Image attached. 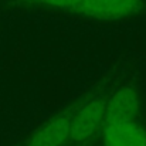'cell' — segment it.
<instances>
[{
  "label": "cell",
  "instance_id": "3",
  "mask_svg": "<svg viewBox=\"0 0 146 146\" xmlns=\"http://www.w3.org/2000/svg\"><path fill=\"white\" fill-rule=\"evenodd\" d=\"M105 146H146V132L133 121L109 122L104 131Z\"/></svg>",
  "mask_w": 146,
  "mask_h": 146
},
{
  "label": "cell",
  "instance_id": "4",
  "mask_svg": "<svg viewBox=\"0 0 146 146\" xmlns=\"http://www.w3.org/2000/svg\"><path fill=\"white\" fill-rule=\"evenodd\" d=\"M139 111V98L132 88H123L118 91L108 106H105L104 119L106 123L116 121H133Z\"/></svg>",
  "mask_w": 146,
  "mask_h": 146
},
{
  "label": "cell",
  "instance_id": "1",
  "mask_svg": "<svg viewBox=\"0 0 146 146\" xmlns=\"http://www.w3.org/2000/svg\"><path fill=\"white\" fill-rule=\"evenodd\" d=\"M142 0H80L72 10L94 19H121L142 9Z\"/></svg>",
  "mask_w": 146,
  "mask_h": 146
},
{
  "label": "cell",
  "instance_id": "2",
  "mask_svg": "<svg viewBox=\"0 0 146 146\" xmlns=\"http://www.w3.org/2000/svg\"><path fill=\"white\" fill-rule=\"evenodd\" d=\"M105 115L104 101H92L85 105L70 123V136L72 141L82 142L94 135Z\"/></svg>",
  "mask_w": 146,
  "mask_h": 146
},
{
  "label": "cell",
  "instance_id": "5",
  "mask_svg": "<svg viewBox=\"0 0 146 146\" xmlns=\"http://www.w3.org/2000/svg\"><path fill=\"white\" fill-rule=\"evenodd\" d=\"M70 123L65 116L51 121L33 136L29 146H61L70 136Z\"/></svg>",
  "mask_w": 146,
  "mask_h": 146
},
{
  "label": "cell",
  "instance_id": "6",
  "mask_svg": "<svg viewBox=\"0 0 146 146\" xmlns=\"http://www.w3.org/2000/svg\"><path fill=\"white\" fill-rule=\"evenodd\" d=\"M29 1L38 3V4L54 6V7H61V9H72L80 0H29Z\"/></svg>",
  "mask_w": 146,
  "mask_h": 146
}]
</instances>
